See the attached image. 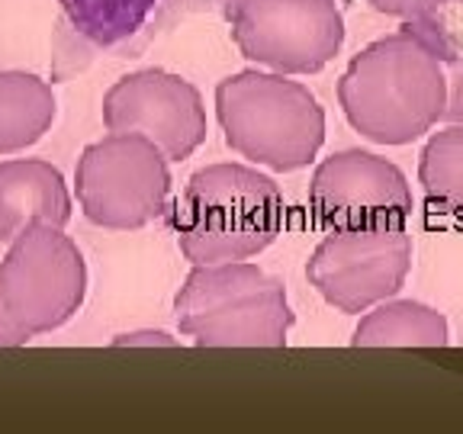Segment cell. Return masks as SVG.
<instances>
[{"instance_id": "17", "label": "cell", "mask_w": 463, "mask_h": 434, "mask_svg": "<svg viewBox=\"0 0 463 434\" xmlns=\"http://www.w3.org/2000/svg\"><path fill=\"white\" fill-rule=\"evenodd\" d=\"M444 80H448L444 123H463V55L444 58Z\"/></svg>"}, {"instance_id": "12", "label": "cell", "mask_w": 463, "mask_h": 434, "mask_svg": "<svg viewBox=\"0 0 463 434\" xmlns=\"http://www.w3.org/2000/svg\"><path fill=\"white\" fill-rule=\"evenodd\" d=\"M450 326L444 312L419 299H383L357 322L354 347H448Z\"/></svg>"}, {"instance_id": "9", "label": "cell", "mask_w": 463, "mask_h": 434, "mask_svg": "<svg viewBox=\"0 0 463 434\" xmlns=\"http://www.w3.org/2000/svg\"><path fill=\"white\" fill-rule=\"evenodd\" d=\"M309 210L328 231L405 225L415 200L409 177L383 155L345 148L318 161L309 181Z\"/></svg>"}, {"instance_id": "18", "label": "cell", "mask_w": 463, "mask_h": 434, "mask_svg": "<svg viewBox=\"0 0 463 434\" xmlns=\"http://www.w3.org/2000/svg\"><path fill=\"white\" fill-rule=\"evenodd\" d=\"M116 344H174V338L165 332H132V335H119Z\"/></svg>"}, {"instance_id": "6", "label": "cell", "mask_w": 463, "mask_h": 434, "mask_svg": "<svg viewBox=\"0 0 463 434\" xmlns=\"http://www.w3.org/2000/svg\"><path fill=\"white\" fill-rule=\"evenodd\" d=\"M74 193L87 222L116 231L142 229L167 210L171 158L152 138L109 132L80 152Z\"/></svg>"}, {"instance_id": "10", "label": "cell", "mask_w": 463, "mask_h": 434, "mask_svg": "<svg viewBox=\"0 0 463 434\" xmlns=\"http://www.w3.org/2000/svg\"><path fill=\"white\" fill-rule=\"evenodd\" d=\"M103 126L152 138L171 161H187L206 142V107L187 78L145 68L103 94Z\"/></svg>"}, {"instance_id": "3", "label": "cell", "mask_w": 463, "mask_h": 434, "mask_svg": "<svg viewBox=\"0 0 463 434\" xmlns=\"http://www.w3.org/2000/svg\"><path fill=\"white\" fill-rule=\"evenodd\" d=\"M216 116L232 152L280 174L309 167L326 145V109L293 74H229L216 84Z\"/></svg>"}, {"instance_id": "2", "label": "cell", "mask_w": 463, "mask_h": 434, "mask_svg": "<svg viewBox=\"0 0 463 434\" xmlns=\"http://www.w3.org/2000/svg\"><path fill=\"white\" fill-rule=\"evenodd\" d=\"M283 210V190L270 174L219 161L190 174L171 210V229L190 264L248 260L277 241Z\"/></svg>"}, {"instance_id": "14", "label": "cell", "mask_w": 463, "mask_h": 434, "mask_svg": "<svg viewBox=\"0 0 463 434\" xmlns=\"http://www.w3.org/2000/svg\"><path fill=\"white\" fill-rule=\"evenodd\" d=\"M419 184L431 206L463 219V123L431 129L419 158Z\"/></svg>"}, {"instance_id": "8", "label": "cell", "mask_w": 463, "mask_h": 434, "mask_svg": "<svg viewBox=\"0 0 463 434\" xmlns=\"http://www.w3.org/2000/svg\"><path fill=\"white\" fill-rule=\"evenodd\" d=\"M412 254L405 225L328 231L306 260V277L328 306L345 316H361L405 287Z\"/></svg>"}, {"instance_id": "16", "label": "cell", "mask_w": 463, "mask_h": 434, "mask_svg": "<svg viewBox=\"0 0 463 434\" xmlns=\"http://www.w3.org/2000/svg\"><path fill=\"white\" fill-rule=\"evenodd\" d=\"M376 14L396 16L409 26H431L463 7V0H367Z\"/></svg>"}, {"instance_id": "11", "label": "cell", "mask_w": 463, "mask_h": 434, "mask_svg": "<svg viewBox=\"0 0 463 434\" xmlns=\"http://www.w3.org/2000/svg\"><path fill=\"white\" fill-rule=\"evenodd\" d=\"M74 200L65 177L43 158L0 161V241L10 245L29 225L71 222Z\"/></svg>"}, {"instance_id": "15", "label": "cell", "mask_w": 463, "mask_h": 434, "mask_svg": "<svg viewBox=\"0 0 463 434\" xmlns=\"http://www.w3.org/2000/svg\"><path fill=\"white\" fill-rule=\"evenodd\" d=\"M80 36L97 45L129 39L155 10L158 0H58Z\"/></svg>"}, {"instance_id": "13", "label": "cell", "mask_w": 463, "mask_h": 434, "mask_svg": "<svg viewBox=\"0 0 463 434\" xmlns=\"http://www.w3.org/2000/svg\"><path fill=\"white\" fill-rule=\"evenodd\" d=\"M58 113L49 80L29 71H0V155H16L52 129Z\"/></svg>"}, {"instance_id": "7", "label": "cell", "mask_w": 463, "mask_h": 434, "mask_svg": "<svg viewBox=\"0 0 463 434\" xmlns=\"http://www.w3.org/2000/svg\"><path fill=\"white\" fill-rule=\"evenodd\" d=\"M232 42L258 68L316 74L345 45V14L335 0H232Z\"/></svg>"}, {"instance_id": "4", "label": "cell", "mask_w": 463, "mask_h": 434, "mask_svg": "<svg viewBox=\"0 0 463 434\" xmlns=\"http://www.w3.org/2000/svg\"><path fill=\"white\" fill-rule=\"evenodd\" d=\"M174 316L196 347H287L297 322L283 280L251 260L194 264Z\"/></svg>"}, {"instance_id": "1", "label": "cell", "mask_w": 463, "mask_h": 434, "mask_svg": "<svg viewBox=\"0 0 463 434\" xmlns=\"http://www.w3.org/2000/svg\"><path fill=\"white\" fill-rule=\"evenodd\" d=\"M351 129L376 145H412L444 123V58L419 29L405 26L361 49L338 80Z\"/></svg>"}, {"instance_id": "5", "label": "cell", "mask_w": 463, "mask_h": 434, "mask_svg": "<svg viewBox=\"0 0 463 434\" xmlns=\"http://www.w3.org/2000/svg\"><path fill=\"white\" fill-rule=\"evenodd\" d=\"M87 297L80 248L58 225H29L0 260V347H20L78 316Z\"/></svg>"}]
</instances>
